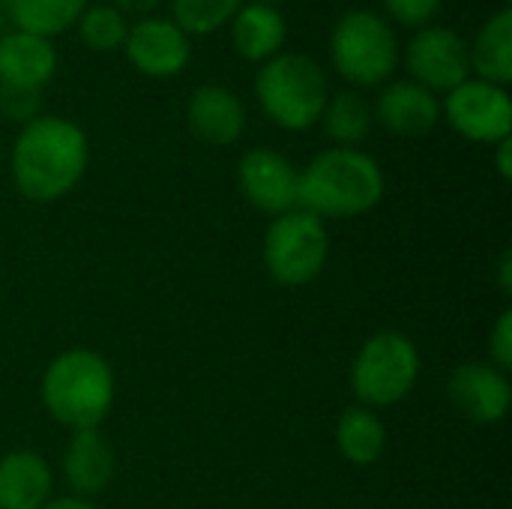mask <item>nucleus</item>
I'll return each mask as SVG.
<instances>
[{
  "label": "nucleus",
  "instance_id": "obj_1",
  "mask_svg": "<svg viewBox=\"0 0 512 509\" xmlns=\"http://www.w3.org/2000/svg\"><path fill=\"white\" fill-rule=\"evenodd\" d=\"M90 144L78 123L39 114L24 123L9 156L12 180L27 201L51 204L66 198L87 171Z\"/></svg>",
  "mask_w": 512,
  "mask_h": 509
},
{
  "label": "nucleus",
  "instance_id": "obj_2",
  "mask_svg": "<svg viewBox=\"0 0 512 509\" xmlns=\"http://www.w3.org/2000/svg\"><path fill=\"white\" fill-rule=\"evenodd\" d=\"M384 198L381 165L357 147L321 150L300 171L297 207L318 219H357Z\"/></svg>",
  "mask_w": 512,
  "mask_h": 509
},
{
  "label": "nucleus",
  "instance_id": "obj_3",
  "mask_svg": "<svg viewBox=\"0 0 512 509\" xmlns=\"http://www.w3.org/2000/svg\"><path fill=\"white\" fill-rule=\"evenodd\" d=\"M39 393L51 420L81 432L99 429V423L111 414L117 381L99 351L69 348L45 366Z\"/></svg>",
  "mask_w": 512,
  "mask_h": 509
},
{
  "label": "nucleus",
  "instance_id": "obj_4",
  "mask_svg": "<svg viewBox=\"0 0 512 509\" xmlns=\"http://www.w3.org/2000/svg\"><path fill=\"white\" fill-rule=\"evenodd\" d=\"M255 96L261 111L288 132L312 129L330 99L321 63L303 51H279L261 63L255 75Z\"/></svg>",
  "mask_w": 512,
  "mask_h": 509
},
{
  "label": "nucleus",
  "instance_id": "obj_5",
  "mask_svg": "<svg viewBox=\"0 0 512 509\" xmlns=\"http://www.w3.org/2000/svg\"><path fill=\"white\" fill-rule=\"evenodd\" d=\"M330 60L354 87L387 84L399 66V36L384 15L372 9H348L333 24Z\"/></svg>",
  "mask_w": 512,
  "mask_h": 509
},
{
  "label": "nucleus",
  "instance_id": "obj_6",
  "mask_svg": "<svg viewBox=\"0 0 512 509\" xmlns=\"http://www.w3.org/2000/svg\"><path fill=\"white\" fill-rule=\"evenodd\" d=\"M420 378V351L411 336L399 330H381L369 336L354 363L351 387L363 408H393L411 396Z\"/></svg>",
  "mask_w": 512,
  "mask_h": 509
},
{
  "label": "nucleus",
  "instance_id": "obj_7",
  "mask_svg": "<svg viewBox=\"0 0 512 509\" xmlns=\"http://www.w3.org/2000/svg\"><path fill=\"white\" fill-rule=\"evenodd\" d=\"M330 255V231L324 219L309 210H288L273 216L264 231V270L285 288H303L324 273Z\"/></svg>",
  "mask_w": 512,
  "mask_h": 509
},
{
  "label": "nucleus",
  "instance_id": "obj_8",
  "mask_svg": "<svg viewBox=\"0 0 512 509\" xmlns=\"http://www.w3.org/2000/svg\"><path fill=\"white\" fill-rule=\"evenodd\" d=\"M441 114L447 123L474 144H498L512 132V99L507 87L483 78H468L444 93Z\"/></svg>",
  "mask_w": 512,
  "mask_h": 509
},
{
  "label": "nucleus",
  "instance_id": "obj_9",
  "mask_svg": "<svg viewBox=\"0 0 512 509\" xmlns=\"http://www.w3.org/2000/svg\"><path fill=\"white\" fill-rule=\"evenodd\" d=\"M405 66L411 72V81H417L420 87L432 90L435 96L450 93L471 78L468 42L459 30L447 24L420 27L405 45Z\"/></svg>",
  "mask_w": 512,
  "mask_h": 509
},
{
  "label": "nucleus",
  "instance_id": "obj_10",
  "mask_svg": "<svg viewBox=\"0 0 512 509\" xmlns=\"http://www.w3.org/2000/svg\"><path fill=\"white\" fill-rule=\"evenodd\" d=\"M240 195L267 216H282L297 210L300 198V168L279 150L252 147L237 162Z\"/></svg>",
  "mask_w": 512,
  "mask_h": 509
},
{
  "label": "nucleus",
  "instance_id": "obj_11",
  "mask_svg": "<svg viewBox=\"0 0 512 509\" xmlns=\"http://www.w3.org/2000/svg\"><path fill=\"white\" fill-rule=\"evenodd\" d=\"M123 51L141 75L174 78L189 66L192 39L171 18L147 15L129 24Z\"/></svg>",
  "mask_w": 512,
  "mask_h": 509
},
{
  "label": "nucleus",
  "instance_id": "obj_12",
  "mask_svg": "<svg viewBox=\"0 0 512 509\" xmlns=\"http://www.w3.org/2000/svg\"><path fill=\"white\" fill-rule=\"evenodd\" d=\"M510 378L492 363H462L447 381L450 405L477 426L501 423L510 411Z\"/></svg>",
  "mask_w": 512,
  "mask_h": 509
},
{
  "label": "nucleus",
  "instance_id": "obj_13",
  "mask_svg": "<svg viewBox=\"0 0 512 509\" xmlns=\"http://www.w3.org/2000/svg\"><path fill=\"white\" fill-rule=\"evenodd\" d=\"M375 120L402 138L429 135L441 120V99L417 81H387L372 108Z\"/></svg>",
  "mask_w": 512,
  "mask_h": 509
},
{
  "label": "nucleus",
  "instance_id": "obj_14",
  "mask_svg": "<svg viewBox=\"0 0 512 509\" xmlns=\"http://www.w3.org/2000/svg\"><path fill=\"white\" fill-rule=\"evenodd\" d=\"M186 123L198 141L210 147H231L246 129V108L234 90L222 84H204L189 96Z\"/></svg>",
  "mask_w": 512,
  "mask_h": 509
},
{
  "label": "nucleus",
  "instance_id": "obj_15",
  "mask_svg": "<svg viewBox=\"0 0 512 509\" xmlns=\"http://www.w3.org/2000/svg\"><path fill=\"white\" fill-rule=\"evenodd\" d=\"M57 48L51 39L9 30L0 33V87L42 90L57 72Z\"/></svg>",
  "mask_w": 512,
  "mask_h": 509
},
{
  "label": "nucleus",
  "instance_id": "obj_16",
  "mask_svg": "<svg viewBox=\"0 0 512 509\" xmlns=\"http://www.w3.org/2000/svg\"><path fill=\"white\" fill-rule=\"evenodd\" d=\"M63 480L75 498H96L114 480V450L99 429L72 432L63 453Z\"/></svg>",
  "mask_w": 512,
  "mask_h": 509
},
{
  "label": "nucleus",
  "instance_id": "obj_17",
  "mask_svg": "<svg viewBox=\"0 0 512 509\" xmlns=\"http://www.w3.org/2000/svg\"><path fill=\"white\" fill-rule=\"evenodd\" d=\"M51 465L33 450L0 456V509H42L51 501Z\"/></svg>",
  "mask_w": 512,
  "mask_h": 509
},
{
  "label": "nucleus",
  "instance_id": "obj_18",
  "mask_svg": "<svg viewBox=\"0 0 512 509\" xmlns=\"http://www.w3.org/2000/svg\"><path fill=\"white\" fill-rule=\"evenodd\" d=\"M285 39H288V24L279 6H264V3L249 0L231 18L234 51L249 63H267L270 57L282 51Z\"/></svg>",
  "mask_w": 512,
  "mask_h": 509
},
{
  "label": "nucleus",
  "instance_id": "obj_19",
  "mask_svg": "<svg viewBox=\"0 0 512 509\" xmlns=\"http://www.w3.org/2000/svg\"><path fill=\"white\" fill-rule=\"evenodd\" d=\"M468 57H471V72H477V78L507 87L512 81V9L501 6L495 15H489L474 42L468 45Z\"/></svg>",
  "mask_w": 512,
  "mask_h": 509
},
{
  "label": "nucleus",
  "instance_id": "obj_20",
  "mask_svg": "<svg viewBox=\"0 0 512 509\" xmlns=\"http://www.w3.org/2000/svg\"><path fill=\"white\" fill-rule=\"evenodd\" d=\"M336 450L345 462L357 468L375 465L387 450V426L384 420L363 405L345 408L336 420Z\"/></svg>",
  "mask_w": 512,
  "mask_h": 509
},
{
  "label": "nucleus",
  "instance_id": "obj_21",
  "mask_svg": "<svg viewBox=\"0 0 512 509\" xmlns=\"http://www.w3.org/2000/svg\"><path fill=\"white\" fill-rule=\"evenodd\" d=\"M87 6V0H6V12L15 30L42 39H54L63 30L75 27Z\"/></svg>",
  "mask_w": 512,
  "mask_h": 509
},
{
  "label": "nucleus",
  "instance_id": "obj_22",
  "mask_svg": "<svg viewBox=\"0 0 512 509\" xmlns=\"http://www.w3.org/2000/svg\"><path fill=\"white\" fill-rule=\"evenodd\" d=\"M321 123H324L327 138L336 147H357L360 141L369 138L375 114H372V105L360 93L345 90V93H336L333 99H327Z\"/></svg>",
  "mask_w": 512,
  "mask_h": 509
},
{
  "label": "nucleus",
  "instance_id": "obj_23",
  "mask_svg": "<svg viewBox=\"0 0 512 509\" xmlns=\"http://www.w3.org/2000/svg\"><path fill=\"white\" fill-rule=\"evenodd\" d=\"M246 0H171V21L192 39L210 36L231 24Z\"/></svg>",
  "mask_w": 512,
  "mask_h": 509
},
{
  "label": "nucleus",
  "instance_id": "obj_24",
  "mask_svg": "<svg viewBox=\"0 0 512 509\" xmlns=\"http://www.w3.org/2000/svg\"><path fill=\"white\" fill-rule=\"evenodd\" d=\"M75 27L90 51H117L126 42L129 18L114 3H93L81 12Z\"/></svg>",
  "mask_w": 512,
  "mask_h": 509
},
{
  "label": "nucleus",
  "instance_id": "obj_25",
  "mask_svg": "<svg viewBox=\"0 0 512 509\" xmlns=\"http://www.w3.org/2000/svg\"><path fill=\"white\" fill-rule=\"evenodd\" d=\"M384 3V12L402 24V27H429L435 24V15L441 12L444 0H381Z\"/></svg>",
  "mask_w": 512,
  "mask_h": 509
},
{
  "label": "nucleus",
  "instance_id": "obj_26",
  "mask_svg": "<svg viewBox=\"0 0 512 509\" xmlns=\"http://www.w3.org/2000/svg\"><path fill=\"white\" fill-rule=\"evenodd\" d=\"M42 96L39 90H21V87H0V114L15 123H30L39 117Z\"/></svg>",
  "mask_w": 512,
  "mask_h": 509
},
{
  "label": "nucleus",
  "instance_id": "obj_27",
  "mask_svg": "<svg viewBox=\"0 0 512 509\" xmlns=\"http://www.w3.org/2000/svg\"><path fill=\"white\" fill-rule=\"evenodd\" d=\"M489 354H492V366L501 372L512 369V309H504L492 327L489 336Z\"/></svg>",
  "mask_w": 512,
  "mask_h": 509
},
{
  "label": "nucleus",
  "instance_id": "obj_28",
  "mask_svg": "<svg viewBox=\"0 0 512 509\" xmlns=\"http://www.w3.org/2000/svg\"><path fill=\"white\" fill-rule=\"evenodd\" d=\"M162 0H114V6L123 12V15H138V18H147Z\"/></svg>",
  "mask_w": 512,
  "mask_h": 509
},
{
  "label": "nucleus",
  "instance_id": "obj_29",
  "mask_svg": "<svg viewBox=\"0 0 512 509\" xmlns=\"http://www.w3.org/2000/svg\"><path fill=\"white\" fill-rule=\"evenodd\" d=\"M495 165H498V174H501L504 180H510L512 177V141L510 138H504V141H498V144H495Z\"/></svg>",
  "mask_w": 512,
  "mask_h": 509
},
{
  "label": "nucleus",
  "instance_id": "obj_30",
  "mask_svg": "<svg viewBox=\"0 0 512 509\" xmlns=\"http://www.w3.org/2000/svg\"><path fill=\"white\" fill-rule=\"evenodd\" d=\"M498 288H501L504 297L512 294V252H504L498 258Z\"/></svg>",
  "mask_w": 512,
  "mask_h": 509
},
{
  "label": "nucleus",
  "instance_id": "obj_31",
  "mask_svg": "<svg viewBox=\"0 0 512 509\" xmlns=\"http://www.w3.org/2000/svg\"><path fill=\"white\" fill-rule=\"evenodd\" d=\"M42 509H99V507H93V504H90V501H84V498L69 495V498H51V501H48Z\"/></svg>",
  "mask_w": 512,
  "mask_h": 509
},
{
  "label": "nucleus",
  "instance_id": "obj_32",
  "mask_svg": "<svg viewBox=\"0 0 512 509\" xmlns=\"http://www.w3.org/2000/svg\"><path fill=\"white\" fill-rule=\"evenodd\" d=\"M252 3H264V6H279L282 0H252Z\"/></svg>",
  "mask_w": 512,
  "mask_h": 509
}]
</instances>
